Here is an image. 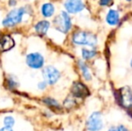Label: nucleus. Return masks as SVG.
<instances>
[{"instance_id": "obj_1", "label": "nucleus", "mask_w": 132, "mask_h": 131, "mask_svg": "<svg viewBox=\"0 0 132 131\" xmlns=\"http://www.w3.org/2000/svg\"><path fill=\"white\" fill-rule=\"evenodd\" d=\"M71 40L74 45L89 48H96L99 42L97 35L88 31L83 30L74 32L71 36Z\"/></svg>"}, {"instance_id": "obj_2", "label": "nucleus", "mask_w": 132, "mask_h": 131, "mask_svg": "<svg viewBox=\"0 0 132 131\" xmlns=\"http://www.w3.org/2000/svg\"><path fill=\"white\" fill-rule=\"evenodd\" d=\"M53 24L56 30L62 33H68L72 29L73 23L70 14L66 11H61L53 20Z\"/></svg>"}, {"instance_id": "obj_3", "label": "nucleus", "mask_w": 132, "mask_h": 131, "mask_svg": "<svg viewBox=\"0 0 132 131\" xmlns=\"http://www.w3.org/2000/svg\"><path fill=\"white\" fill-rule=\"evenodd\" d=\"M26 14V9L24 7L14 8L7 14L5 18L2 22V24L5 27H14L23 22V16Z\"/></svg>"}, {"instance_id": "obj_4", "label": "nucleus", "mask_w": 132, "mask_h": 131, "mask_svg": "<svg viewBox=\"0 0 132 131\" xmlns=\"http://www.w3.org/2000/svg\"><path fill=\"white\" fill-rule=\"evenodd\" d=\"M87 131H102L104 128L103 114L99 110L93 111L85 122Z\"/></svg>"}, {"instance_id": "obj_5", "label": "nucleus", "mask_w": 132, "mask_h": 131, "mask_svg": "<svg viewBox=\"0 0 132 131\" xmlns=\"http://www.w3.org/2000/svg\"><path fill=\"white\" fill-rule=\"evenodd\" d=\"M118 101L126 110H132V90L129 86H122L117 91Z\"/></svg>"}, {"instance_id": "obj_6", "label": "nucleus", "mask_w": 132, "mask_h": 131, "mask_svg": "<svg viewBox=\"0 0 132 131\" xmlns=\"http://www.w3.org/2000/svg\"><path fill=\"white\" fill-rule=\"evenodd\" d=\"M42 76L44 78V81L49 85H53L60 79L61 73L54 66H46L42 70Z\"/></svg>"}, {"instance_id": "obj_7", "label": "nucleus", "mask_w": 132, "mask_h": 131, "mask_svg": "<svg viewBox=\"0 0 132 131\" xmlns=\"http://www.w3.org/2000/svg\"><path fill=\"white\" fill-rule=\"evenodd\" d=\"M25 62H26L27 66L32 69H40L44 66L45 58L40 53L31 52L26 55Z\"/></svg>"}, {"instance_id": "obj_8", "label": "nucleus", "mask_w": 132, "mask_h": 131, "mask_svg": "<svg viewBox=\"0 0 132 131\" xmlns=\"http://www.w3.org/2000/svg\"><path fill=\"white\" fill-rule=\"evenodd\" d=\"M65 11L69 14H77L85 9L84 0H66L64 2Z\"/></svg>"}, {"instance_id": "obj_9", "label": "nucleus", "mask_w": 132, "mask_h": 131, "mask_svg": "<svg viewBox=\"0 0 132 131\" xmlns=\"http://www.w3.org/2000/svg\"><path fill=\"white\" fill-rule=\"evenodd\" d=\"M71 93L76 98H85L90 94L88 87L82 82H75L71 87Z\"/></svg>"}, {"instance_id": "obj_10", "label": "nucleus", "mask_w": 132, "mask_h": 131, "mask_svg": "<svg viewBox=\"0 0 132 131\" xmlns=\"http://www.w3.org/2000/svg\"><path fill=\"white\" fill-rule=\"evenodd\" d=\"M105 22L109 26L115 27L120 22V14L116 9L110 8L105 14Z\"/></svg>"}, {"instance_id": "obj_11", "label": "nucleus", "mask_w": 132, "mask_h": 131, "mask_svg": "<svg viewBox=\"0 0 132 131\" xmlns=\"http://www.w3.org/2000/svg\"><path fill=\"white\" fill-rule=\"evenodd\" d=\"M14 40L7 34H3L0 36V51L5 52L9 51L14 47Z\"/></svg>"}, {"instance_id": "obj_12", "label": "nucleus", "mask_w": 132, "mask_h": 131, "mask_svg": "<svg viewBox=\"0 0 132 131\" xmlns=\"http://www.w3.org/2000/svg\"><path fill=\"white\" fill-rule=\"evenodd\" d=\"M77 66H78V68L80 72H81V75L84 78V80L86 81V82H91L93 80V75L90 67L86 64V61L81 58L77 61Z\"/></svg>"}, {"instance_id": "obj_13", "label": "nucleus", "mask_w": 132, "mask_h": 131, "mask_svg": "<svg viewBox=\"0 0 132 131\" xmlns=\"http://www.w3.org/2000/svg\"><path fill=\"white\" fill-rule=\"evenodd\" d=\"M98 55V51L95 48L83 47L81 49V58L85 61H90Z\"/></svg>"}, {"instance_id": "obj_14", "label": "nucleus", "mask_w": 132, "mask_h": 131, "mask_svg": "<svg viewBox=\"0 0 132 131\" xmlns=\"http://www.w3.org/2000/svg\"><path fill=\"white\" fill-rule=\"evenodd\" d=\"M50 27H51V23H50L48 20H42V21H39L36 24L34 25L35 32L38 34L42 35H46L47 32H49Z\"/></svg>"}, {"instance_id": "obj_15", "label": "nucleus", "mask_w": 132, "mask_h": 131, "mask_svg": "<svg viewBox=\"0 0 132 131\" xmlns=\"http://www.w3.org/2000/svg\"><path fill=\"white\" fill-rule=\"evenodd\" d=\"M56 8L52 3H44L40 7V13L44 18H51L55 14Z\"/></svg>"}, {"instance_id": "obj_16", "label": "nucleus", "mask_w": 132, "mask_h": 131, "mask_svg": "<svg viewBox=\"0 0 132 131\" xmlns=\"http://www.w3.org/2000/svg\"><path fill=\"white\" fill-rule=\"evenodd\" d=\"M42 101H43L48 107H50V108L57 109V110L60 109V104H59V101H57V100L51 98V97H46V98H44L42 100Z\"/></svg>"}, {"instance_id": "obj_17", "label": "nucleus", "mask_w": 132, "mask_h": 131, "mask_svg": "<svg viewBox=\"0 0 132 131\" xmlns=\"http://www.w3.org/2000/svg\"><path fill=\"white\" fill-rule=\"evenodd\" d=\"M3 122H4V126L12 128L14 125V119L12 116H6V117L4 118Z\"/></svg>"}, {"instance_id": "obj_18", "label": "nucleus", "mask_w": 132, "mask_h": 131, "mask_svg": "<svg viewBox=\"0 0 132 131\" xmlns=\"http://www.w3.org/2000/svg\"><path fill=\"white\" fill-rule=\"evenodd\" d=\"M75 104H76V101L74 99L70 98V97L67 98L64 101V106L68 109H70V108H72V107H74Z\"/></svg>"}, {"instance_id": "obj_19", "label": "nucleus", "mask_w": 132, "mask_h": 131, "mask_svg": "<svg viewBox=\"0 0 132 131\" xmlns=\"http://www.w3.org/2000/svg\"><path fill=\"white\" fill-rule=\"evenodd\" d=\"M113 0H99V4L101 6L106 7V6H110V5L112 4Z\"/></svg>"}, {"instance_id": "obj_20", "label": "nucleus", "mask_w": 132, "mask_h": 131, "mask_svg": "<svg viewBox=\"0 0 132 131\" xmlns=\"http://www.w3.org/2000/svg\"><path fill=\"white\" fill-rule=\"evenodd\" d=\"M7 82H8V87L11 88V89H14V88H16V86L18 85V84L15 82V80L12 78L7 79Z\"/></svg>"}, {"instance_id": "obj_21", "label": "nucleus", "mask_w": 132, "mask_h": 131, "mask_svg": "<svg viewBox=\"0 0 132 131\" xmlns=\"http://www.w3.org/2000/svg\"><path fill=\"white\" fill-rule=\"evenodd\" d=\"M47 85H48V84L45 82V81H42V82H40L38 84V89L39 90H45L46 88H47Z\"/></svg>"}, {"instance_id": "obj_22", "label": "nucleus", "mask_w": 132, "mask_h": 131, "mask_svg": "<svg viewBox=\"0 0 132 131\" xmlns=\"http://www.w3.org/2000/svg\"><path fill=\"white\" fill-rule=\"evenodd\" d=\"M118 131H130V130H129L126 126H124V125H119Z\"/></svg>"}, {"instance_id": "obj_23", "label": "nucleus", "mask_w": 132, "mask_h": 131, "mask_svg": "<svg viewBox=\"0 0 132 131\" xmlns=\"http://www.w3.org/2000/svg\"><path fill=\"white\" fill-rule=\"evenodd\" d=\"M0 131H14L12 128H9V127H5L4 126L3 128H0Z\"/></svg>"}, {"instance_id": "obj_24", "label": "nucleus", "mask_w": 132, "mask_h": 131, "mask_svg": "<svg viewBox=\"0 0 132 131\" xmlns=\"http://www.w3.org/2000/svg\"><path fill=\"white\" fill-rule=\"evenodd\" d=\"M8 4L10 6H14V5L17 4V2H16V0H9Z\"/></svg>"}, {"instance_id": "obj_25", "label": "nucleus", "mask_w": 132, "mask_h": 131, "mask_svg": "<svg viewBox=\"0 0 132 131\" xmlns=\"http://www.w3.org/2000/svg\"><path fill=\"white\" fill-rule=\"evenodd\" d=\"M107 131H118V127H115V126H111V128H108Z\"/></svg>"}, {"instance_id": "obj_26", "label": "nucleus", "mask_w": 132, "mask_h": 131, "mask_svg": "<svg viewBox=\"0 0 132 131\" xmlns=\"http://www.w3.org/2000/svg\"><path fill=\"white\" fill-rule=\"evenodd\" d=\"M129 66L132 68V56H131V58H130V61H129Z\"/></svg>"}, {"instance_id": "obj_27", "label": "nucleus", "mask_w": 132, "mask_h": 131, "mask_svg": "<svg viewBox=\"0 0 132 131\" xmlns=\"http://www.w3.org/2000/svg\"><path fill=\"white\" fill-rule=\"evenodd\" d=\"M126 1H127V2H131L132 0H126Z\"/></svg>"}]
</instances>
